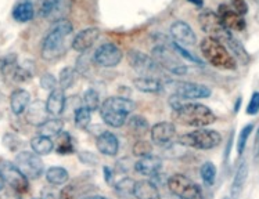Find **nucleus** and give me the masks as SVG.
<instances>
[{
  "label": "nucleus",
  "mask_w": 259,
  "mask_h": 199,
  "mask_svg": "<svg viewBox=\"0 0 259 199\" xmlns=\"http://www.w3.org/2000/svg\"><path fill=\"white\" fill-rule=\"evenodd\" d=\"M189 2H190V3H193V5L198 6V7H201V6L204 5V3H202V0H189Z\"/></svg>",
  "instance_id": "864d4df0"
},
{
  "label": "nucleus",
  "mask_w": 259,
  "mask_h": 199,
  "mask_svg": "<svg viewBox=\"0 0 259 199\" xmlns=\"http://www.w3.org/2000/svg\"><path fill=\"white\" fill-rule=\"evenodd\" d=\"M83 105L92 112L100 108V95L95 89H88L83 93Z\"/></svg>",
  "instance_id": "72a5a7b5"
},
{
  "label": "nucleus",
  "mask_w": 259,
  "mask_h": 199,
  "mask_svg": "<svg viewBox=\"0 0 259 199\" xmlns=\"http://www.w3.org/2000/svg\"><path fill=\"white\" fill-rule=\"evenodd\" d=\"M46 180L52 185H63V184H65L69 180V174L64 168L53 166V168H50L46 172Z\"/></svg>",
  "instance_id": "c756f323"
},
{
  "label": "nucleus",
  "mask_w": 259,
  "mask_h": 199,
  "mask_svg": "<svg viewBox=\"0 0 259 199\" xmlns=\"http://www.w3.org/2000/svg\"><path fill=\"white\" fill-rule=\"evenodd\" d=\"M3 144H5V147H7L10 151H17L18 148L21 147V141L17 138V136L14 134H11V133H7L3 137Z\"/></svg>",
  "instance_id": "a19ab883"
},
{
  "label": "nucleus",
  "mask_w": 259,
  "mask_h": 199,
  "mask_svg": "<svg viewBox=\"0 0 259 199\" xmlns=\"http://www.w3.org/2000/svg\"><path fill=\"white\" fill-rule=\"evenodd\" d=\"M54 150L60 154V155H68L74 152V141H72V137L67 131H61L57 136L56 140V145Z\"/></svg>",
  "instance_id": "c85d7f7f"
},
{
  "label": "nucleus",
  "mask_w": 259,
  "mask_h": 199,
  "mask_svg": "<svg viewBox=\"0 0 259 199\" xmlns=\"http://www.w3.org/2000/svg\"><path fill=\"white\" fill-rule=\"evenodd\" d=\"M225 199H229V198H225Z\"/></svg>",
  "instance_id": "6e6d98bb"
},
{
  "label": "nucleus",
  "mask_w": 259,
  "mask_h": 199,
  "mask_svg": "<svg viewBox=\"0 0 259 199\" xmlns=\"http://www.w3.org/2000/svg\"><path fill=\"white\" fill-rule=\"evenodd\" d=\"M133 86L147 94H158L165 89V86L159 82L157 78H148V76H140L133 80Z\"/></svg>",
  "instance_id": "a878e982"
},
{
  "label": "nucleus",
  "mask_w": 259,
  "mask_h": 199,
  "mask_svg": "<svg viewBox=\"0 0 259 199\" xmlns=\"http://www.w3.org/2000/svg\"><path fill=\"white\" fill-rule=\"evenodd\" d=\"M151 57L155 60V63L158 64L161 68L166 69L170 74L182 76V75H185L187 72V67L180 63L178 57H176V54L170 53L168 47L157 46L153 50V56Z\"/></svg>",
  "instance_id": "f8f14e48"
},
{
  "label": "nucleus",
  "mask_w": 259,
  "mask_h": 199,
  "mask_svg": "<svg viewBox=\"0 0 259 199\" xmlns=\"http://www.w3.org/2000/svg\"><path fill=\"white\" fill-rule=\"evenodd\" d=\"M200 174H201L206 187H211L212 184L215 183V178H217V168H215V165L212 162H205L201 166V169H200Z\"/></svg>",
  "instance_id": "c9c22d12"
},
{
  "label": "nucleus",
  "mask_w": 259,
  "mask_h": 199,
  "mask_svg": "<svg viewBox=\"0 0 259 199\" xmlns=\"http://www.w3.org/2000/svg\"><path fill=\"white\" fill-rule=\"evenodd\" d=\"M176 127L170 122H158L151 129V141L158 147H166L174 141Z\"/></svg>",
  "instance_id": "dca6fc26"
},
{
  "label": "nucleus",
  "mask_w": 259,
  "mask_h": 199,
  "mask_svg": "<svg viewBox=\"0 0 259 199\" xmlns=\"http://www.w3.org/2000/svg\"><path fill=\"white\" fill-rule=\"evenodd\" d=\"M247 177H248V165L245 161L240 163V166L236 170V174L233 177L232 187H230V195H232V199H238L240 195H241V191H243L244 185H245V181H247Z\"/></svg>",
  "instance_id": "393cba45"
},
{
  "label": "nucleus",
  "mask_w": 259,
  "mask_h": 199,
  "mask_svg": "<svg viewBox=\"0 0 259 199\" xmlns=\"http://www.w3.org/2000/svg\"><path fill=\"white\" fill-rule=\"evenodd\" d=\"M129 123V129L135 133V134H142L148 130V122L144 119L143 116L140 115H133L131 116V119L127 121Z\"/></svg>",
  "instance_id": "f704fd0d"
},
{
  "label": "nucleus",
  "mask_w": 259,
  "mask_h": 199,
  "mask_svg": "<svg viewBox=\"0 0 259 199\" xmlns=\"http://www.w3.org/2000/svg\"><path fill=\"white\" fill-rule=\"evenodd\" d=\"M78 158H79L80 162L83 163V165H88V166H96L99 163V158L93 152L82 151L78 154Z\"/></svg>",
  "instance_id": "79ce46f5"
},
{
  "label": "nucleus",
  "mask_w": 259,
  "mask_h": 199,
  "mask_svg": "<svg viewBox=\"0 0 259 199\" xmlns=\"http://www.w3.org/2000/svg\"><path fill=\"white\" fill-rule=\"evenodd\" d=\"M11 16L17 22H21V24L32 21L36 16L35 2L33 0H20V2H17Z\"/></svg>",
  "instance_id": "412c9836"
},
{
  "label": "nucleus",
  "mask_w": 259,
  "mask_h": 199,
  "mask_svg": "<svg viewBox=\"0 0 259 199\" xmlns=\"http://www.w3.org/2000/svg\"><path fill=\"white\" fill-rule=\"evenodd\" d=\"M136 108V104L132 100L121 95L108 97L100 107V115L106 125L114 129L122 127L127 122V118Z\"/></svg>",
  "instance_id": "7ed1b4c3"
},
{
  "label": "nucleus",
  "mask_w": 259,
  "mask_h": 199,
  "mask_svg": "<svg viewBox=\"0 0 259 199\" xmlns=\"http://www.w3.org/2000/svg\"><path fill=\"white\" fill-rule=\"evenodd\" d=\"M254 131V123H248L245 125L240 131L237 140V154L238 155H243L244 151H245V145H247V141H248L249 136L252 134Z\"/></svg>",
  "instance_id": "e433bc0d"
},
{
  "label": "nucleus",
  "mask_w": 259,
  "mask_h": 199,
  "mask_svg": "<svg viewBox=\"0 0 259 199\" xmlns=\"http://www.w3.org/2000/svg\"><path fill=\"white\" fill-rule=\"evenodd\" d=\"M259 112V91H254L247 105V115H256Z\"/></svg>",
  "instance_id": "37998d69"
},
{
  "label": "nucleus",
  "mask_w": 259,
  "mask_h": 199,
  "mask_svg": "<svg viewBox=\"0 0 259 199\" xmlns=\"http://www.w3.org/2000/svg\"><path fill=\"white\" fill-rule=\"evenodd\" d=\"M168 188L172 195L180 199H205L202 188L185 174H174L168 180Z\"/></svg>",
  "instance_id": "0eeeda50"
},
{
  "label": "nucleus",
  "mask_w": 259,
  "mask_h": 199,
  "mask_svg": "<svg viewBox=\"0 0 259 199\" xmlns=\"http://www.w3.org/2000/svg\"><path fill=\"white\" fill-rule=\"evenodd\" d=\"M46 114H48V111H46V104L43 105L42 103H37L36 101L35 104L31 105L29 115H28V121H31V123H33V125L39 126L40 123H43V122L48 119V118L45 116Z\"/></svg>",
  "instance_id": "7c9ffc66"
},
{
  "label": "nucleus",
  "mask_w": 259,
  "mask_h": 199,
  "mask_svg": "<svg viewBox=\"0 0 259 199\" xmlns=\"http://www.w3.org/2000/svg\"><path fill=\"white\" fill-rule=\"evenodd\" d=\"M230 3L233 6V10L237 11L238 14H247V11H248V5H247V2L245 0H230Z\"/></svg>",
  "instance_id": "a18cd8bd"
},
{
  "label": "nucleus",
  "mask_w": 259,
  "mask_h": 199,
  "mask_svg": "<svg viewBox=\"0 0 259 199\" xmlns=\"http://www.w3.org/2000/svg\"><path fill=\"white\" fill-rule=\"evenodd\" d=\"M103 173H104V180H106L107 184L112 183V170L108 166H104L103 168Z\"/></svg>",
  "instance_id": "de8ad7c7"
},
{
  "label": "nucleus",
  "mask_w": 259,
  "mask_h": 199,
  "mask_svg": "<svg viewBox=\"0 0 259 199\" xmlns=\"http://www.w3.org/2000/svg\"><path fill=\"white\" fill-rule=\"evenodd\" d=\"M32 199H43V198H32Z\"/></svg>",
  "instance_id": "5fc2aeb1"
},
{
  "label": "nucleus",
  "mask_w": 259,
  "mask_h": 199,
  "mask_svg": "<svg viewBox=\"0 0 259 199\" xmlns=\"http://www.w3.org/2000/svg\"><path fill=\"white\" fill-rule=\"evenodd\" d=\"M65 104H67V98L64 94V90L54 89L53 91H50L46 101V111L50 116L58 118L61 114H64Z\"/></svg>",
  "instance_id": "4be33fe9"
},
{
  "label": "nucleus",
  "mask_w": 259,
  "mask_h": 199,
  "mask_svg": "<svg viewBox=\"0 0 259 199\" xmlns=\"http://www.w3.org/2000/svg\"><path fill=\"white\" fill-rule=\"evenodd\" d=\"M127 61L140 76L153 78L154 74L161 72V67L155 63L153 57H150L142 52H138V50H129L127 52Z\"/></svg>",
  "instance_id": "9d476101"
},
{
  "label": "nucleus",
  "mask_w": 259,
  "mask_h": 199,
  "mask_svg": "<svg viewBox=\"0 0 259 199\" xmlns=\"http://www.w3.org/2000/svg\"><path fill=\"white\" fill-rule=\"evenodd\" d=\"M5 184H6L5 178H3V176H2V173H0V192H2L3 188H5Z\"/></svg>",
  "instance_id": "3c124183"
},
{
  "label": "nucleus",
  "mask_w": 259,
  "mask_h": 199,
  "mask_svg": "<svg viewBox=\"0 0 259 199\" xmlns=\"http://www.w3.org/2000/svg\"><path fill=\"white\" fill-rule=\"evenodd\" d=\"M96 147H97V151L104 157H115L119 151V141L114 133L103 131L100 136L97 137Z\"/></svg>",
  "instance_id": "aec40b11"
},
{
  "label": "nucleus",
  "mask_w": 259,
  "mask_h": 199,
  "mask_svg": "<svg viewBox=\"0 0 259 199\" xmlns=\"http://www.w3.org/2000/svg\"><path fill=\"white\" fill-rule=\"evenodd\" d=\"M179 142L182 145H185V147L208 151V150L217 148L222 142V136L217 130L200 127L197 130L190 131V133H186L183 136H180Z\"/></svg>",
  "instance_id": "39448f33"
},
{
  "label": "nucleus",
  "mask_w": 259,
  "mask_h": 199,
  "mask_svg": "<svg viewBox=\"0 0 259 199\" xmlns=\"http://www.w3.org/2000/svg\"><path fill=\"white\" fill-rule=\"evenodd\" d=\"M82 199H110L107 198V196H101V195H92V196H85V198Z\"/></svg>",
  "instance_id": "8fccbe9b"
},
{
  "label": "nucleus",
  "mask_w": 259,
  "mask_h": 199,
  "mask_svg": "<svg viewBox=\"0 0 259 199\" xmlns=\"http://www.w3.org/2000/svg\"><path fill=\"white\" fill-rule=\"evenodd\" d=\"M255 155L259 157V129L256 133V140H255Z\"/></svg>",
  "instance_id": "09e8293b"
},
{
  "label": "nucleus",
  "mask_w": 259,
  "mask_h": 199,
  "mask_svg": "<svg viewBox=\"0 0 259 199\" xmlns=\"http://www.w3.org/2000/svg\"><path fill=\"white\" fill-rule=\"evenodd\" d=\"M172 48H174L175 52L178 53V54H180L182 57L186 58L187 61H190V63H194V64H198V65H201V67L204 65V64L201 63V60H200V58L194 57V56H193L190 52H187L185 47H182L179 43H176V42L172 43Z\"/></svg>",
  "instance_id": "58836bf2"
},
{
  "label": "nucleus",
  "mask_w": 259,
  "mask_h": 199,
  "mask_svg": "<svg viewBox=\"0 0 259 199\" xmlns=\"http://www.w3.org/2000/svg\"><path fill=\"white\" fill-rule=\"evenodd\" d=\"M133 196L136 199H161L157 185L148 180H140L135 183Z\"/></svg>",
  "instance_id": "b1692460"
},
{
  "label": "nucleus",
  "mask_w": 259,
  "mask_h": 199,
  "mask_svg": "<svg viewBox=\"0 0 259 199\" xmlns=\"http://www.w3.org/2000/svg\"><path fill=\"white\" fill-rule=\"evenodd\" d=\"M122 50L114 43H104L93 54V61L101 68H114L122 61Z\"/></svg>",
  "instance_id": "4468645a"
},
{
  "label": "nucleus",
  "mask_w": 259,
  "mask_h": 199,
  "mask_svg": "<svg viewBox=\"0 0 259 199\" xmlns=\"http://www.w3.org/2000/svg\"><path fill=\"white\" fill-rule=\"evenodd\" d=\"M74 31V26L68 20H58L52 29L43 37L40 56L46 61H57L67 52V39Z\"/></svg>",
  "instance_id": "f257e3e1"
},
{
  "label": "nucleus",
  "mask_w": 259,
  "mask_h": 199,
  "mask_svg": "<svg viewBox=\"0 0 259 199\" xmlns=\"http://www.w3.org/2000/svg\"><path fill=\"white\" fill-rule=\"evenodd\" d=\"M135 183H136V181H133L131 177H125L122 178V180H119V181L115 184L116 194L123 199H127L131 198V196H133Z\"/></svg>",
  "instance_id": "473e14b6"
},
{
  "label": "nucleus",
  "mask_w": 259,
  "mask_h": 199,
  "mask_svg": "<svg viewBox=\"0 0 259 199\" xmlns=\"http://www.w3.org/2000/svg\"><path fill=\"white\" fill-rule=\"evenodd\" d=\"M174 86V95L182 100H200L211 97V89L201 83L194 82H169Z\"/></svg>",
  "instance_id": "ddd939ff"
},
{
  "label": "nucleus",
  "mask_w": 259,
  "mask_h": 199,
  "mask_svg": "<svg viewBox=\"0 0 259 199\" xmlns=\"http://www.w3.org/2000/svg\"><path fill=\"white\" fill-rule=\"evenodd\" d=\"M74 121H75V126L78 127V129H86L88 126L90 125V122H92V111L88 110L85 105H82L79 108H76L74 112Z\"/></svg>",
  "instance_id": "2f4dec72"
},
{
  "label": "nucleus",
  "mask_w": 259,
  "mask_h": 199,
  "mask_svg": "<svg viewBox=\"0 0 259 199\" xmlns=\"http://www.w3.org/2000/svg\"><path fill=\"white\" fill-rule=\"evenodd\" d=\"M170 35L176 43H182L185 46H194L197 43V36L193 28L185 21H175L170 25Z\"/></svg>",
  "instance_id": "f3484780"
},
{
  "label": "nucleus",
  "mask_w": 259,
  "mask_h": 199,
  "mask_svg": "<svg viewBox=\"0 0 259 199\" xmlns=\"http://www.w3.org/2000/svg\"><path fill=\"white\" fill-rule=\"evenodd\" d=\"M218 16L229 32H241L245 29V20L237 11L230 9L228 5H221L218 9Z\"/></svg>",
  "instance_id": "2eb2a0df"
},
{
  "label": "nucleus",
  "mask_w": 259,
  "mask_h": 199,
  "mask_svg": "<svg viewBox=\"0 0 259 199\" xmlns=\"http://www.w3.org/2000/svg\"><path fill=\"white\" fill-rule=\"evenodd\" d=\"M202 56L212 67L218 69H225V71H234L237 68V63L232 54L228 52L222 42H219L213 37H205L200 44Z\"/></svg>",
  "instance_id": "20e7f679"
},
{
  "label": "nucleus",
  "mask_w": 259,
  "mask_h": 199,
  "mask_svg": "<svg viewBox=\"0 0 259 199\" xmlns=\"http://www.w3.org/2000/svg\"><path fill=\"white\" fill-rule=\"evenodd\" d=\"M40 86H42L45 90H49V91H53L54 89H57V80L54 79V76L52 74H45L40 78Z\"/></svg>",
  "instance_id": "c03bdc74"
},
{
  "label": "nucleus",
  "mask_w": 259,
  "mask_h": 199,
  "mask_svg": "<svg viewBox=\"0 0 259 199\" xmlns=\"http://www.w3.org/2000/svg\"><path fill=\"white\" fill-rule=\"evenodd\" d=\"M31 148L35 154L43 157V155H49L50 152H53L54 142L49 137L36 136L31 140Z\"/></svg>",
  "instance_id": "cd10ccee"
},
{
  "label": "nucleus",
  "mask_w": 259,
  "mask_h": 199,
  "mask_svg": "<svg viewBox=\"0 0 259 199\" xmlns=\"http://www.w3.org/2000/svg\"><path fill=\"white\" fill-rule=\"evenodd\" d=\"M100 37V29L99 28H88L80 31L72 40V48L75 52L83 53L88 52Z\"/></svg>",
  "instance_id": "6ab92c4d"
},
{
  "label": "nucleus",
  "mask_w": 259,
  "mask_h": 199,
  "mask_svg": "<svg viewBox=\"0 0 259 199\" xmlns=\"http://www.w3.org/2000/svg\"><path fill=\"white\" fill-rule=\"evenodd\" d=\"M241 101H243V100H241V97H240V98H237V101H236V105H234V112H237L238 111L240 105H241Z\"/></svg>",
  "instance_id": "603ef678"
},
{
  "label": "nucleus",
  "mask_w": 259,
  "mask_h": 199,
  "mask_svg": "<svg viewBox=\"0 0 259 199\" xmlns=\"http://www.w3.org/2000/svg\"><path fill=\"white\" fill-rule=\"evenodd\" d=\"M0 71L5 75L6 79H9L14 83H25L29 82L33 76L35 68L33 63L27 60L24 63H18L16 54H10L2 61L0 64Z\"/></svg>",
  "instance_id": "423d86ee"
},
{
  "label": "nucleus",
  "mask_w": 259,
  "mask_h": 199,
  "mask_svg": "<svg viewBox=\"0 0 259 199\" xmlns=\"http://www.w3.org/2000/svg\"><path fill=\"white\" fill-rule=\"evenodd\" d=\"M75 82V71L74 68L71 67H67L64 68L61 72H60V78H58V84H60V89L65 90L69 89Z\"/></svg>",
  "instance_id": "4c0bfd02"
},
{
  "label": "nucleus",
  "mask_w": 259,
  "mask_h": 199,
  "mask_svg": "<svg viewBox=\"0 0 259 199\" xmlns=\"http://www.w3.org/2000/svg\"><path fill=\"white\" fill-rule=\"evenodd\" d=\"M172 111V119L175 122L197 129L212 125L217 121V115L212 112L211 108L198 103H185Z\"/></svg>",
  "instance_id": "f03ea898"
},
{
  "label": "nucleus",
  "mask_w": 259,
  "mask_h": 199,
  "mask_svg": "<svg viewBox=\"0 0 259 199\" xmlns=\"http://www.w3.org/2000/svg\"><path fill=\"white\" fill-rule=\"evenodd\" d=\"M31 104V94L27 90L16 89L10 95V108L14 115H21Z\"/></svg>",
  "instance_id": "5701e85b"
},
{
  "label": "nucleus",
  "mask_w": 259,
  "mask_h": 199,
  "mask_svg": "<svg viewBox=\"0 0 259 199\" xmlns=\"http://www.w3.org/2000/svg\"><path fill=\"white\" fill-rule=\"evenodd\" d=\"M64 129V122L58 118H49L37 126V136H45L52 138L57 137Z\"/></svg>",
  "instance_id": "bb28decb"
},
{
  "label": "nucleus",
  "mask_w": 259,
  "mask_h": 199,
  "mask_svg": "<svg viewBox=\"0 0 259 199\" xmlns=\"http://www.w3.org/2000/svg\"><path fill=\"white\" fill-rule=\"evenodd\" d=\"M0 173L5 178L6 184H9L11 188L16 192H27L29 188V181L28 178L21 173V170L17 168L16 163L9 162V161H2L0 162Z\"/></svg>",
  "instance_id": "9b49d317"
},
{
  "label": "nucleus",
  "mask_w": 259,
  "mask_h": 199,
  "mask_svg": "<svg viewBox=\"0 0 259 199\" xmlns=\"http://www.w3.org/2000/svg\"><path fill=\"white\" fill-rule=\"evenodd\" d=\"M198 22L201 29L205 33L209 35V37H213L217 40H226L229 42V39L232 37V33L225 28V25L221 21V17L218 16V13L212 10H204L200 13L198 16Z\"/></svg>",
  "instance_id": "6e6552de"
},
{
  "label": "nucleus",
  "mask_w": 259,
  "mask_h": 199,
  "mask_svg": "<svg viewBox=\"0 0 259 199\" xmlns=\"http://www.w3.org/2000/svg\"><path fill=\"white\" fill-rule=\"evenodd\" d=\"M16 166L21 173L28 178V180H36L45 172V165L42 162L40 155H37L35 152L22 151L18 152L16 155Z\"/></svg>",
  "instance_id": "1a4fd4ad"
},
{
  "label": "nucleus",
  "mask_w": 259,
  "mask_h": 199,
  "mask_svg": "<svg viewBox=\"0 0 259 199\" xmlns=\"http://www.w3.org/2000/svg\"><path fill=\"white\" fill-rule=\"evenodd\" d=\"M150 154H153V147L147 141H138L133 145V155H136V157L142 158L150 155Z\"/></svg>",
  "instance_id": "ea45409f"
},
{
  "label": "nucleus",
  "mask_w": 259,
  "mask_h": 199,
  "mask_svg": "<svg viewBox=\"0 0 259 199\" xmlns=\"http://www.w3.org/2000/svg\"><path fill=\"white\" fill-rule=\"evenodd\" d=\"M233 138H234V134L230 133L229 141L228 144H226V150H225V161H228L229 157H230V151H232V145H233Z\"/></svg>",
  "instance_id": "49530a36"
},
{
  "label": "nucleus",
  "mask_w": 259,
  "mask_h": 199,
  "mask_svg": "<svg viewBox=\"0 0 259 199\" xmlns=\"http://www.w3.org/2000/svg\"><path fill=\"white\" fill-rule=\"evenodd\" d=\"M162 169V159L157 155H146L139 159L138 162L135 163V170L142 176H147V177H154L161 172Z\"/></svg>",
  "instance_id": "a211bd4d"
}]
</instances>
